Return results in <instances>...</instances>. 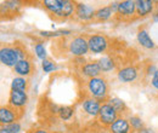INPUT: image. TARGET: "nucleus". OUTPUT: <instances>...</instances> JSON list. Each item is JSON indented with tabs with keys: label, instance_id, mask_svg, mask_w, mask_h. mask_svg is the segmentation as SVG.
<instances>
[{
	"label": "nucleus",
	"instance_id": "nucleus-1",
	"mask_svg": "<svg viewBox=\"0 0 158 133\" xmlns=\"http://www.w3.org/2000/svg\"><path fill=\"white\" fill-rule=\"evenodd\" d=\"M41 4L55 21H64L74 16L77 2L69 0H44Z\"/></svg>",
	"mask_w": 158,
	"mask_h": 133
},
{
	"label": "nucleus",
	"instance_id": "nucleus-2",
	"mask_svg": "<svg viewBox=\"0 0 158 133\" xmlns=\"http://www.w3.org/2000/svg\"><path fill=\"white\" fill-rule=\"evenodd\" d=\"M24 58H29L27 55V50L23 45L17 42H15L14 45H5L0 50V62L9 68L14 69L21 59Z\"/></svg>",
	"mask_w": 158,
	"mask_h": 133
},
{
	"label": "nucleus",
	"instance_id": "nucleus-3",
	"mask_svg": "<svg viewBox=\"0 0 158 133\" xmlns=\"http://www.w3.org/2000/svg\"><path fill=\"white\" fill-rule=\"evenodd\" d=\"M86 88L89 96L98 99L99 102H107L110 99L108 92H110V86L107 82V79L105 76H98V77H93L89 79L86 82Z\"/></svg>",
	"mask_w": 158,
	"mask_h": 133
},
{
	"label": "nucleus",
	"instance_id": "nucleus-4",
	"mask_svg": "<svg viewBox=\"0 0 158 133\" xmlns=\"http://www.w3.org/2000/svg\"><path fill=\"white\" fill-rule=\"evenodd\" d=\"M119 117V114L116 111V109L108 103L105 102L101 105V109L99 111V115L96 117V122L101 128H110L111 125Z\"/></svg>",
	"mask_w": 158,
	"mask_h": 133
},
{
	"label": "nucleus",
	"instance_id": "nucleus-5",
	"mask_svg": "<svg viewBox=\"0 0 158 133\" xmlns=\"http://www.w3.org/2000/svg\"><path fill=\"white\" fill-rule=\"evenodd\" d=\"M68 51L72 56L81 58L89 52V44L86 35H77L72 39L68 44Z\"/></svg>",
	"mask_w": 158,
	"mask_h": 133
},
{
	"label": "nucleus",
	"instance_id": "nucleus-6",
	"mask_svg": "<svg viewBox=\"0 0 158 133\" xmlns=\"http://www.w3.org/2000/svg\"><path fill=\"white\" fill-rule=\"evenodd\" d=\"M22 116H23V109H17L10 104L2 105L0 108V123H1V126L19 122V120Z\"/></svg>",
	"mask_w": 158,
	"mask_h": 133
},
{
	"label": "nucleus",
	"instance_id": "nucleus-7",
	"mask_svg": "<svg viewBox=\"0 0 158 133\" xmlns=\"http://www.w3.org/2000/svg\"><path fill=\"white\" fill-rule=\"evenodd\" d=\"M88 44H89V51L98 55L103 53L107 51L110 46V41L107 37L101 35V34H93L88 37Z\"/></svg>",
	"mask_w": 158,
	"mask_h": 133
},
{
	"label": "nucleus",
	"instance_id": "nucleus-8",
	"mask_svg": "<svg viewBox=\"0 0 158 133\" xmlns=\"http://www.w3.org/2000/svg\"><path fill=\"white\" fill-rule=\"evenodd\" d=\"M136 15V1L134 0H124L118 2V10L116 16L122 21H129Z\"/></svg>",
	"mask_w": 158,
	"mask_h": 133
},
{
	"label": "nucleus",
	"instance_id": "nucleus-9",
	"mask_svg": "<svg viewBox=\"0 0 158 133\" xmlns=\"http://www.w3.org/2000/svg\"><path fill=\"white\" fill-rule=\"evenodd\" d=\"M140 75V72H139V68L136 65H125V67H122L120 69L117 70V77L120 82H124V84H129V82H134L139 79Z\"/></svg>",
	"mask_w": 158,
	"mask_h": 133
},
{
	"label": "nucleus",
	"instance_id": "nucleus-10",
	"mask_svg": "<svg viewBox=\"0 0 158 133\" xmlns=\"http://www.w3.org/2000/svg\"><path fill=\"white\" fill-rule=\"evenodd\" d=\"M95 12H96V10L93 6L88 5V4H83V2H77L76 4L74 16L80 21H83V22H88V21H91V19L95 18Z\"/></svg>",
	"mask_w": 158,
	"mask_h": 133
},
{
	"label": "nucleus",
	"instance_id": "nucleus-11",
	"mask_svg": "<svg viewBox=\"0 0 158 133\" xmlns=\"http://www.w3.org/2000/svg\"><path fill=\"white\" fill-rule=\"evenodd\" d=\"M28 103V95L26 91H17V90H11L9 95V102L7 104L17 108L23 109Z\"/></svg>",
	"mask_w": 158,
	"mask_h": 133
},
{
	"label": "nucleus",
	"instance_id": "nucleus-12",
	"mask_svg": "<svg viewBox=\"0 0 158 133\" xmlns=\"http://www.w3.org/2000/svg\"><path fill=\"white\" fill-rule=\"evenodd\" d=\"M80 73H81V75L88 77V80H89V79H93V77L101 76L102 70H101L99 62L98 61H93V62H85L84 64H81Z\"/></svg>",
	"mask_w": 158,
	"mask_h": 133
},
{
	"label": "nucleus",
	"instance_id": "nucleus-13",
	"mask_svg": "<svg viewBox=\"0 0 158 133\" xmlns=\"http://www.w3.org/2000/svg\"><path fill=\"white\" fill-rule=\"evenodd\" d=\"M101 105H102L101 102H99L98 99H95L90 96L84 98L83 102H81V107H83L84 111L91 117H98L100 109H101Z\"/></svg>",
	"mask_w": 158,
	"mask_h": 133
},
{
	"label": "nucleus",
	"instance_id": "nucleus-14",
	"mask_svg": "<svg viewBox=\"0 0 158 133\" xmlns=\"http://www.w3.org/2000/svg\"><path fill=\"white\" fill-rule=\"evenodd\" d=\"M34 69H35V67H34L32 59H31V57H29V58L21 59L20 62L16 64V67L14 68V72H15L19 76L27 77V76L32 75V73H33Z\"/></svg>",
	"mask_w": 158,
	"mask_h": 133
},
{
	"label": "nucleus",
	"instance_id": "nucleus-15",
	"mask_svg": "<svg viewBox=\"0 0 158 133\" xmlns=\"http://www.w3.org/2000/svg\"><path fill=\"white\" fill-rule=\"evenodd\" d=\"M155 1L151 0H138L136 1V17H146L148 15H153L155 12Z\"/></svg>",
	"mask_w": 158,
	"mask_h": 133
},
{
	"label": "nucleus",
	"instance_id": "nucleus-16",
	"mask_svg": "<svg viewBox=\"0 0 158 133\" xmlns=\"http://www.w3.org/2000/svg\"><path fill=\"white\" fill-rule=\"evenodd\" d=\"M108 130L111 133H134L127 116H119Z\"/></svg>",
	"mask_w": 158,
	"mask_h": 133
},
{
	"label": "nucleus",
	"instance_id": "nucleus-17",
	"mask_svg": "<svg viewBox=\"0 0 158 133\" xmlns=\"http://www.w3.org/2000/svg\"><path fill=\"white\" fill-rule=\"evenodd\" d=\"M136 39H138L139 44H140L142 47L147 49V50H152V49H155V47H156L155 41L151 39L150 34H148V32H147L146 29H143V28L139 29Z\"/></svg>",
	"mask_w": 158,
	"mask_h": 133
},
{
	"label": "nucleus",
	"instance_id": "nucleus-18",
	"mask_svg": "<svg viewBox=\"0 0 158 133\" xmlns=\"http://www.w3.org/2000/svg\"><path fill=\"white\" fill-rule=\"evenodd\" d=\"M107 102L116 109V111L119 114V116H125L127 113H128V110H129L128 107H127V104H125V102L123 99L118 98V97H112Z\"/></svg>",
	"mask_w": 158,
	"mask_h": 133
},
{
	"label": "nucleus",
	"instance_id": "nucleus-19",
	"mask_svg": "<svg viewBox=\"0 0 158 133\" xmlns=\"http://www.w3.org/2000/svg\"><path fill=\"white\" fill-rule=\"evenodd\" d=\"M98 62H99L100 67H101L102 73H108V72L114 70L117 68V62L111 56H105V57L100 58Z\"/></svg>",
	"mask_w": 158,
	"mask_h": 133
},
{
	"label": "nucleus",
	"instance_id": "nucleus-20",
	"mask_svg": "<svg viewBox=\"0 0 158 133\" xmlns=\"http://www.w3.org/2000/svg\"><path fill=\"white\" fill-rule=\"evenodd\" d=\"M113 15H114V12H113L111 5L110 6H103V7H100L96 10L94 19L98 21V22H105V21H108Z\"/></svg>",
	"mask_w": 158,
	"mask_h": 133
},
{
	"label": "nucleus",
	"instance_id": "nucleus-21",
	"mask_svg": "<svg viewBox=\"0 0 158 133\" xmlns=\"http://www.w3.org/2000/svg\"><path fill=\"white\" fill-rule=\"evenodd\" d=\"M28 86H29V82L26 77H22V76H16L14 77L12 82H11V90H17V91H26L28 90Z\"/></svg>",
	"mask_w": 158,
	"mask_h": 133
},
{
	"label": "nucleus",
	"instance_id": "nucleus-22",
	"mask_svg": "<svg viewBox=\"0 0 158 133\" xmlns=\"http://www.w3.org/2000/svg\"><path fill=\"white\" fill-rule=\"evenodd\" d=\"M128 120H129V123H130L131 130L134 133H140L145 128V123H143L142 119L138 115H131L128 117Z\"/></svg>",
	"mask_w": 158,
	"mask_h": 133
},
{
	"label": "nucleus",
	"instance_id": "nucleus-23",
	"mask_svg": "<svg viewBox=\"0 0 158 133\" xmlns=\"http://www.w3.org/2000/svg\"><path fill=\"white\" fill-rule=\"evenodd\" d=\"M59 117L62 121H69L72 119V116L74 115V108L69 107V105H64V107H60L59 109Z\"/></svg>",
	"mask_w": 158,
	"mask_h": 133
},
{
	"label": "nucleus",
	"instance_id": "nucleus-24",
	"mask_svg": "<svg viewBox=\"0 0 158 133\" xmlns=\"http://www.w3.org/2000/svg\"><path fill=\"white\" fill-rule=\"evenodd\" d=\"M39 34L44 38H59V37H68L69 34H72L71 30L68 29H60L55 32H39Z\"/></svg>",
	"mask_w": 158,
	"mask_h": 133
},
{
	"label": "nucleus",
	"instance_id": "nucleus-25",
	"mask_svg": "<svg viewBox=\"0 0 158 133\" xmlns=\"http://www.w3.org/2000/svg\"><path fill=\"white\" fill-rule=\"evenodd\" d=\"M21 131H22V125L20 122H14L0 127V133H21Z\"/></svg>",
	"mask_w": 158,
	"mask_h": 133
},
{
	"label": "nucleus",
	"instance_id": "nucleus-26",
	"mask_svg": "<svg viewBox=\"0 0 158 133\" xmlns=\"http://www.w3.org/2000/svg\"><path fill=\"white\" fill-rule=\"evenodd\" d=\"M34 52H35V56L39 58V59H41V61H45L46 59V50H45V46L41 42L35 44Z\"/></svg>",
	"mask_w": 158,
	"mask_h": 133
},
{
	"label": "nucleus",
	"instance_id": "nucleus-27",
	"mask_svg": "<svg viewBox=\"0 0 158 133\" xmlns=\"http://www.w3.org/2000/svg\"><path fill=\"white\" fill-rule=\"evenodd\" d=\"M41 68H43V70L45 73H51V72H54L56 69V64L54 62L49 61V59H45V61L41 62Z\"/></svg>",
	"mask_w": 158,
	"mask_h": 133
},
{
	"label": "nucleus",
	"instance_id": "nucleus-28",
	"mask_svg": "<svg viewBox=\"0 0 158 133\" xmlns=\"http://www.w3.org/2000/svg\"><path fill=\"white\" fill-rule=\"evenodd\" d=\"M151 85L156 88L158 91V70L153 74V76H152V79H151Z\"/></svg>",
	"mask_w": 158,
	"mask_h": 133
},
{
	"label": "nucleus",
	"instance_id": "nucleus-29",
	"mask_svg": "<svg viewBox=\"0 0 158 133\" xmlns=\"http://www.w3.org/2000/svg\"><path fill=\"white\" fill-rule=\"evenodd\" d=\"M27 133H51V132H49L48 130H45L43 127H35V128H32L31 131H28Z\"/></svg>",
	"mask_w": 158,
	"mask_h": 133
},
{
	"label": "nucleus",
	"instance_id": "nucleus-30",
	"mask_svg": "<svg viewBox=\"0 0 158 133\" xmlns=\"http://www.w3.org/2000/svg\"><path fill=\"white\" fill-rule=\"evenodd\" d=\"M152 18L155 22H158V7L155 10V12H153V15H152Z\"/></svg>",
	"mask_w": 158,
	"mask_h": 133
},
{
	"label": "nucleus",
	"instance_id": "nucleus-31",
	"mask_svg": "<svg viewBox=\"0 0 158 133\" xmlns=\"http://www.w3.org/2000/svg\"><path fill=\"white\" fill-rule=\"evenodd\" d=\"M96 133H111V132H110V130H108V128H101V127H100L99 131H98Z\"/></svg>",
	"mask_w": 158,
	"mask_h": 133
},
{
	"label": "nucleus",
	"instance_id": "nucleus-32",
	"mask_svg": "<svg viewBox=\"0 0 158 133\" xmlns=\"http://www.w3.org/2000/svg\"><path fill=\"white\" fill-rule=\"evenodd\" d=\"M140 133H155V132H153V130H151V128H147V127H145V128H143V130H142V131H141Z\"/></svg>",
	"mask_w": 158,
	"mask_h": 133
},
{
	"label": "nucleus",
	"instance_id": "nucleus-33",
	"mask_svg": "<svg viewBox=\"0 0 158 133\" xmlns=\"http://www.w3.org/2000/svg\"><path fill=\"white\" fill-rule=\"evenodd\" d=\"M86 133H96V132H94V131H93V132H86Z\"/></svg>",
	"mask_w": 158,
	"mask_h": 133
}]
</instances>
